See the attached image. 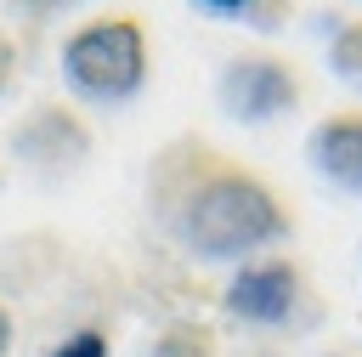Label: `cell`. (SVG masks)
Instances as JSON below:
<instances>
[{
	"label": "cell",
	"mask_w": 362,
	"mask_h": 357,
	"mask_svg": "<svg viewBox=\"0 0 362 357\" xmlns=\"http://www.w3.org/2000/svg\"><path fill=\"white\" fill-rule=\"evenodd\" d=\"M328 74L345 91L362 96V17H351V23L334 28V40H328Z\"/></svg>",
	"instance_id": "8"
},
{
	"label": "cell",
	"mask_w": 362,
	"mask_h": 357,
	"mask_svg": "<svg viewBox=\"0 0 362 357\" xmlns=\"http://www.w3.org/2000/svg\"><path fill=\"white\" fill-rule=\"evenodd\" d=\"M305 159L311 170L339 187V193H356L362 198V108H334L311 125L305 136Z\"/></svg>",
	"instance_id": "6"
},
{
	"label": "cell",
	"mask_w": 362,
	"mask_h": 357,
	"mask_svg": "<svg viewBox=\"0 0 362 357\" xmlns=\"http://www.w3.org/2000/svg\"><path fill=\"white\" fill-rule=\"evenodd\" d=\"M153 51H147V23L130 11H102L85 17L79 28L62 34L57 51V74L68 85V96L90 102V108H119L147 85Z\"/></svg>",
	"instance_id": "2"
},
{
	"label": "cell",
	"mask_w": 362,
	"mask_h": 357,
	"mask_svg": "<svg viewBox=\"0 0 362 357\" xmlns=\"http://www.w3.org/2000/svg\"><path fill=\"white\" fill-rule=\"evenodd\" d=\"M11 340H17V323H11V306L0 300V357L11 351Z\"/></svg>",
	"instance_id": "13"
},
{
	"label": "cell",
	"mask_w": 362,
	"mask_h": 357,
	"mask_svg": "<svg viewBox=\"0 0 362 357\" xmlns=\"http://www.w3.org/2000/svg\"><path fill=\"white\" fill-rule=\"evenodd\" d=\"M322 357H345V351H322Z\"/></svg>",
	"instance_id": "14"
},
{
	"label": "cell",
	"mask_w": 362,
	"mask_h": 357,
	"mask_svg": "<svg viewBox=\"0 0 362 357\" xmlns=\"http://www.w3.org/2000/svg\"><path fill=\"white\" fill-rule=\"evenodd\" d=\"M141 357H221V340H215V329L198 323V317H170V323L147 340Z\"/></svg>",
	"instance_id": "7"
},
{
	"label": "cell",
	"mask_w": 362,
	"mask_h": 357,
	"mask_svg": "<svg viewBox=\"0 0 362 357\" xmlns=\"http://www.w3.org/2000/svg\"><path fill=\"white\" fill-rule=\"evenodd\" d=\"M11 147H17V159L34 164V170H74V164L90 153V130H85V119H79L74 108L45 102V108H34V113L11 130Z\"/></svg>",
	"instance_id": "5"
},
{
	"label": "cell",
	"mask_w": 362,
	"mask_h": 357,
	"mask_svg": "<svg viewBox=\"0 0 362 357\" xmlns=\"http://www.w3.org/2000/svg\"><path fill=\"white\" fill-rule=\"evenodd\" d=\"M221 306H226V317H238L249 329H294L311 312V278L294 255L266 249V255L238 261L226 272Z\"/></svg>",
	"instance_id": "4"
},
{
	"label": "cell",
	"mask_w": 362,
	"mask_h": 357,
	"mask_svg": "<svg viewBox=\"0 0 362 357\" xmlns=\"http://www.w3.org/2000/svg\"><path fill=\"white\" fill-rule=\"evenodd\" d=\"M45 357H113V346H107L102 329H74V334H62Z\"/></svg>",
	"instance_id": "9"
},
{
	"label": "cell",
	"mask_w": 362,
	"mask_h": 357,
	"mask_svg": "<svg viewBox=\"0 0 362 357\" xmlns=\"http://www.w3.org/2000/svg\"><path fill=\"white\" fill-rule=\"evenodd\" d=\"M192 6H204V11H215V17H249V11L266 6V0H192Z\"/></svg>",
	"instance_id": "10"
},
{
	"label": "cell",
	"mask_w": 362,
	"mask_h": 357,
	"mask_svg": "<svg viewBox=\"0 0 362 357\" xmlns=\"http://www.w3.org/2000/svg\"><path fill=\"white\" fill-rule=\"evenodd\" d=\"M147 210L158 232L204 266L255 261L266 249H283L294 232L288 198L243 159L209 147L204 136H181L153 159Z\"/></svg>",
	"instance_id": "1"
},
{
	"label": "cell",
	"mask_w": 362,
	"mask_h": 357,
	"mask_svg": "<svg viewBox=\"0 0 362 357\" xmlns=\"http://www.w3.org/2000/svg\"><path fill=\"white\" fill-rule=\"evenodd\" d=\"M23 11H34V17H57V11H68V6H79V0H17Z\"/></svg>",
	"instance_id": "12"
},
{
	"label": "cell",
	"mask_w": 362,
	"mask_h": 357,
	"mask_svg": "<svg viewBox=\"0 0 362 357\" xmlns=\"http://www.w3.org/2000/svg\"><path fill=\"white\" fill-rule=\"evenodd\" d=\"M300 96H305L300 68L283 51L249 45V51H232L215 68V108L243 130H266V125L300 113Z\"/></svg>",
	"instance_id": "3"
},
{
	"label": "cell",
	"mask_w": 362,
	"mask_h": 357,
	"mask_svg": "<svg viewBox=\"0 0 362 357\" xmlns=\"http://www.w3.org/2000/svg\"><path fill=\"white\" fill-rule=\"evenodd\" d=\"M11 74H17V45L0 34V96H6V85H11Z\"/></svg>",
	"instance_id": "11"
}]
</instances>
